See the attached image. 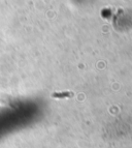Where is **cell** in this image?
<instances>
[{"instance_id": "1", "label": "cell", "mask_w": 132, "mask_h": 148, "mask_svg": "<svg viewBox=\"0 0 132 148\" xmlns=\"http://www.w3.org/2000/svg\"><path fill=\"white\" fill-rule=\"evenodd\" d=\"M71 95H72L71 92H63L62 94H58V93L53 94V96H55V97H63V96H71Z\"/></svg>"}]
</instances>
